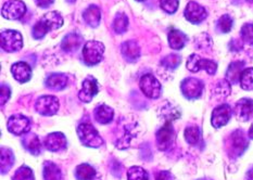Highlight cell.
Returning <instances> with one entry per match:
<instances>
[{"label": "cell", "mask_w": 253, "mask_h": 180, "mask_svg": "<svg viewBox=\"0 0 253 180\" xmlns=\"http://www.w3.org/2000/svg\"><path fill=\"white\" fill-rule=\"evenodd\" d=\"M139 87L145 96L150 99H157L161 95V84L155 76L146 74L142 76L139 81Z\"/></svg>", "instance_id": "cell-7"}, {"label": "cell", "mask_w": 253, "mask_h": 180, "mask_svg": "<svg viewBox=\"0 0 253 180\" xmlns=\"http://www.w3.org/2000/svg\"><path fill=\"white\" fill-rule=\"evenodd\" d=\"M137 125L136 123L134 125H130L128 123H124L123 125H121L119 123V134H118V138L115 139V145L118 146L119 149H127L129 146V144L131 139L134 138L135 133H134V126Z\"/></svg>", "instance_id": "cell-13"}, {"label": "cell", "mask_w": 253, "mask_h": 180, "mask_svg": "<svg viewBox=\"0 0 253 180\" xmlns=\"http://www.w3.org/2000/svg\"><path fill=\"white\" fill-rule=\"evenodd\" d=\"M121 51H122L124 59L128 62H135L140 57V48L135 40L124 42Z\"/></svg>", "instance_id": "cell-21"}, {"label": "cell", "mask_w": 253, "mask_h": 180, "mask_svg": "<svg viewBox=\"0 0 253 180\" xmlns=\"http://www.w3.org/2000/svg\"><path fill=\"white\" fill-rule=\"evenodd\" d=\"M95 118L96 121L99 124H102V125H106L111 123V121L113 119V115H114V111L112 108H110L109 106L106 105H101L96 108L95 112Z\"/></svg>", "instance_id": "cell-25"}, {"label": "cell", "mask_w": 253, "mask_h": 180, "mask_svg": "<svg viewBox=\"0 0 253 180\" xmlns=\"http://www.w3.org/2000/svg\"><path fill=\"white\" fill-rule=\"evenodd\" d=\"M12 180H35L34 173L27 166H21L18 171L15 172Z\"/></svg>", "instance_id": "cell-35"}, {"label": "cell", "mask_w": 253, "mask_h": 180, "mask_svg": "<svg viewBox=\"0 0 253 180\" xmlns=\"http://www.w3.org/2000/svg\"><path fill=\"white\" fill-rule=\"evenodd\" d=\"M68 1H69V2H71V3H73V2L75 1V0H68Z\"/></svg>", "instance_id": "cell-46"}, {"label": "cell", "mask_w": 253, "mask_h": 180, "mask_svg": "<svg viewBox=\"0 0 253 180\" xmlns=\"http://www.w3.org/2000/svg\"><path fill=\"white\" fill-rule=\"evenodd\" d=\"M234 113L236 118L240 122H247L253 115V100L249 98H244L236 103Z\"/></svg>", "instance_id": "cell-16"}, {"label": "cell", "mask_w": 253, "mask_h": 180, "mask_svg": "<svg viewBox=\"0 0 253 180\" xmlns=\"http://www.w3.org/2000/svg\"><path fill=\"white\" fill-rule=\"evenodd\" d=\"M187 69L194 73L203 70L208 74L214 75L217 70V64L216 62L212 61V60L203 59L200 56H198V54H191L188 60H187Z\"/></svg>", "instance_id": "cell-4"}, {"label": "cell", "mask_w": 253, "mask_h": 180, "mask_svg": "<svg viewBox=\"0 0 253 180\" xmlns=\"http://www.w3.org/2000/svg\"><path fill=\"white\" fill-rule=\"evenodd\" d=\"M11 73H12L15 80L19 83H26L32 77V69L25 62H18L11 67Z\"/></svg>", "instance_id": "cell-19"}, {"label": "cell", "mask_w": 253, "mask_h": 180, "mask_svg": "<svg viewBox=\"0 0 253 180\" xmlns=\"http://www.w3.org/2000/svg\"><path fill=\"white\" fill-rule=\"evenodd\" d=\"M156 180H174V177L172 174L168 171H163L158 174Z\"/></svg>", "instance_id": "cell-42"}, {"label": "cell", "mask_w": 253, "mask_h": 180, "mask_svg": "<svg viewBox=\"0 0 253 180\" xmlns=\"http://www.w3.org/2000/svg\"><path fill=\"white\" fill-rule=\"evenodd\" d=\"M233 24H234V21L232 18H230V15L224 14L219 18L217 22V29L221 33H229L230 30H232Z\"/></svg>", "instance_id": "cell-36"}, {"label": "cell", "mask_w": 253, "mask_h": 180, "mask_svg": "<svg viewBox=\"0 0 253 180\" xmlns=\"http://www.w3.org/2000/svg\"><path fill=\"white\" fill-rule=\"evenodd\" d=\"M230 94V84L227 80H219L214 89V95L217 98H225Z\"/></svg>", "instance_id": "cell-37"}, {"label": "cell", "mask_w": 253, "mask_h": 180, "mask_svg": "<svg viewBox=\"0 0 253 180\" xmlns=\"http://www.w3.org/2000/svg\"><path fill=\"white\" fill-rule=\"evenodd\" d=\"M128 180H149L148 173L142 167L133 166L130 167L127 172Z\"/></svg>", "instance_id": "cell-34"}, {"label": "cell", "mask_w": 253, "mask_h": 180, "mask_svg": "<svg viewBox=\"0 0 253 180\" xmlns=\"http://www.w3.org/2000/svg\"><path fill=\"white\" fill-rule=\"evenodd\" d=\"M175 141V130L172 122L167 121L166 124L158 130L157 133V145L160 151H168Z\"/></svg>", "instance_id": "cell-6"}, {"label": "cell", "mask_w": 253, "mask_h": 180, "mask_svg": "<svg viewBox=\"0 0 253 180\" xmlns=\"http://www.w3.org/2000/svg\"><path fill=\"white\" fill-rule=\"evenodd\" d=\"M7 127L9 132L15 136L25 135L30 132L31 122L24 115H13L8 119Z\"/></svg>", "instance_id": "cell-10"}, {"label": "cell", "mask_w": 253, "mask_h": 180, "mask_svg": "<svg viewBox=\"0 0 253 180\" xmlns=\"http://www.w3.org/2000/svg\"><path fill=\"white\" fill-rule=\"evenodd\" d=\"M246 1H248L250 3H253V0H246Z\"/></svg>", "instance_id": "cell-47"}, {"label": "cell", "mask_w": 253, "mask_h": 180, "mask_svg": "<svg viewBox=\"0 0 253 180\" xmlns=\"http://www.w3.org/2000/svg\"><path fill=\"white\" fill-rule=\"evenodd\" d=\"M160 5L163 11L169 14H173L178 9L179 0H160Z\"/></svg>", "instance_id": "cell-40"}, {"label": "cell", "mask_w": 253, "mask_h": 180, "mask_svg": "<svg viewBox=\"0 0 253 180\" xmlns=\"http://www.w3.org/2000/svg\"><path fill=\"white\" fill-rule=\"evenodd\" d=\"M14 164V156L13 153L9 149L2 148L1 151V172L4 174L5 172H9V170Z\"/></svg>", "instance_id": "cell-33"}, {"label": "cell", "mask_w": 253, "mask_h": 180, "mask_svg": "<svg viewBox=\"0 0 253 180\" xmlns=\"http://www.w3.org/2000/svg\"><path fill=\"white\" fill-rule=\"evenodd\" d=\"M98 94V84L95 78L91 76L88 77L83 81V88L80 91L79 98L83 102H90L93 97Z\"/></svg>", "instance_id": "cell-18"}, {"label": "cell", "mask_w": 253, "mask_h": 180, "mask_svg": "<svg viewBox=\"0 0 253 180\" xmlns=\"http://www.w3.org/2000/svg\"><path fill=\"white\" fill-rule=\"evenodd\" d=\"M181 92L187 99H198L202 95L203 84L202 81L197 78H186L180 85Z\"/></svg>", "instance_id": "cell-11"}, {"label": "cell", "mask_w": 253, "mask_h": 180, "mask_svg": "<svg viewBox=\"0 0 253 180\" xmlns=\"http://www.w3.org/2000/svg\"><path fill=\"white\" fill-rule=\"evenodd\" d=\"M46 149L51 152H58L65 149L67 146V138L62 133L49 134L43 140Z\"/></svg>", "instance_id": "cell-17"}, {"label": "cell", "mask_w": 253, "mask_h": 180, "mask_svg": "<svg viewBox=\"0 0 253 180\" xmlns=\"http://www.w3.org/2000/svg\"><path fill=\"white\" fill-rule=\"evenodd\" d=\"M83 39L79 34L75 33H71V34L64 37V39L61 42V48L65 52H73L81 47Z\"/></svg>", "instance_id": "cell-26"}, {"label": "cell", "mask_w": 253, "mask_h": 180, "mask_svg": "<svg viewBox=\"0 0 253 180\" xmlns=\"http://www.w3.org/2000/svg\"><path fill=\"white\" fill-rule=\"evenodd\" d=\"M169 45L174 50H180L183 49L187 42V36L183 32L172 29L169 32Z\"/></svg>", "instance_id": "cell-22"}, {"label": "cell", "mask_w": 253, "mask_h": 180, "mask_svg": "<svg viewBox=\"0 0 253 180\" xmlns=\"http://www.w3.org/2000/svg\"><path fill=\"white\" fill-rule=\"evenodd\" d=\"M76 132H78L81 143L86 146H89V148H99L103 144L102 137L99 135L96 128L91 124H80Z\"/></svg>", "instance_id": "cell-2"}, {"label": "cell", "mask_w": 253, "mask_h": 180, "mask_svg": "<svg viewBox=\"0 0 253 180\" xmlns=\"http://www.w3.org/2000/svg\"><path fill=\"white\" fill-rule=\"evenodd\" d=\"M59 106L58 98L53 96H42L37 99L35 108L42 116H51L58 112Z\"/></svg>", "instance_id": "cell-8"}, {"label": "cell", "mask_w": 253, "mask_h": 180, "mask_svg": "<svg viewBox=\"0 0 253 180\" xmlns=\"http://www.w3.org/2000/svg\"><path fill=\"white\" fill-rule=\"evenodd\" d=\"M181 62V58L178 54H169L162 60V65L169 70H174L178 68V65Z\"/></svg>", "instance_id": "cell-38"}, {"label": "cell", "mask_w": 253, "mask_h": 180, "mask_svg": "<svg viewBox=\"0 0 253 180\" xmlns=\"http://www.w3.org/2000/svg\"><path fill=\"white\" fill-rule=\"evenodd\" d=\"M185 139L187 143L192 145L198 144L201 141L200 128L196 125H190L185 129Z\"/></svg>", "instance_id": "cell-29"}, {"label": "cell", "mask_w": 253, "mask_h": 180, "mask_svg": "<svg viewBox=\"0 0 253 180\" xmlns=\"http://www.w3.org/2000/svg\"><path fill=\"white\" fill-rule=\"evenodd\" d=\"M247 179H248V180H253V167L250 168V170L248 171V173H247Z\"/></svg>", "instance_id": "cell-44"}, {"label": "cell", "mask_w": 253, "mask_h": 180, "mask_svg": "<svg viewBox=\"0 0 253 180\" xmlns=\"http://www.w3.org/2000/svg\"><path fill=\"white\" fill-rule=\"evenodd\" d=\"M136 1H145V0H136Z\"/></svg>", "instance_id": "cell-48"}, {"label": "cell", "mask_w": 253, "mask_h": 180, "mask_svg": "<svg viewBox=\"0 0 253 180\" xmlns=\"http://www.w3.org/2000/svg\"><path fill=\"white\" fill-rule=\"evenodd\" d=\"M43 180H61L62 174L59 166L52 162H45L42 170Z\"/></svg>", "instance_id": "cell-28"}, {"label": "cell", "mask_w": 253, "mask_h": 180, "mask_svg": "<svg viewBox=\"0 0 253 180\" xmlns=\"http://www.w3.org/2000/svg\"><path fill=\"white\" fill-rule=\"evenodd\" d=\"M128 29V18L123 12H119L113 21V30L117 34H123Z\"/></svg>", "instance_id": "cell-31"}, {"label": "cell", "mask_w": 253, "mask_h": 180, "mask_svg": "<svg viewBox=\"0 0 253 180\" xmlns=\"http://www.w3.org/2000/svg\"><path fill=\"white\" fill-rule=\"evenodd\" d=\"M104 52V45L100 41H87L83 49V58L87 65H96L101 62Z\"/></svg>", "instance_id": "cell-3"}, {"label": "cell", "mask_w": 253, "mask_h": 180, "mask_svg": "<svg viewBox=\"0 0 253 180\" xmlns=\"http://www.w3.org/2000/svg\"><path fill=\"white\" fill-rule=\"evenodd\" d=\"M232 108L228 105H221L214 108L211 117L212 126L214 128H221L225 126L232 117Z\"/></svg>", "instance_id": "cell-14"}, {"label": "cell", "mask_w": 253, "mask_h": 180, "mask_svg": "<svg viewBox=\"0 0 253 180\" xmlns=\"http://www.w3.org/2000/svg\"><path fill=\"white\" fill-rule=\"evenodd\" d=\"M245 70L244 62H234L228 67L226 72V80L229 84H237L240 80V76Z\"/></svg>", "instance_id": "cell-27"}, {"label": "cell", "mask_w": 253, "mask_h": 180, "mask_svg": "<svg viewBox=\"0 0 253 180\" xmlns=\"http://www.w3.org/2000/svg\"><path fill=\"white\" fill-rule=\"evenodd\" d=\"M63 25V18L57 11L48 12L37 22L35 26L33 27V37L35 39H41L45 36L48 32L58 30Z\"/></svg>", "instance_id": "cell-1"}, {"label": "cell", "mask_w": 253, "mask_h": 180, "mask_svg": "<svg viewBox=\"0 0 253 180\" xmlns=\"http://www.w3.org/2000/svg\"><path fill=\"white\" fill-rule=\"evenodd\" d=\"M11 91L8 86L2 85L1 86V95H0V99H1V106H4V103L10 99Z\"/></svg>", "instance_id": "cell-41"}, {"label": "cell", "mask_w": 253, "mask_h": 180, "mask_svg": "<svg viewBox=\"0 0 253 180\" xmlns=\"http://www.w3.org/2000/svg\"><path fill=\"white\" fill-rule=\"evenodd\" d=\"M54 0H36V3L38 7L42 8H48L49 5H51L53 3Z\"/></svg>", "instance_id": "cell-43"}, {"label": "cell", "mask_w": 253, "mask_h": 180, "mask_svg": "<svg viewBox=\"0 0 253 180\" xmlns=\"http://www.w3.org/2000/svg\"><path fill=\"white\" fill-rule=\"evenodd\" d=\"M0 40H1L2 50L7 52L19 51L23 47V39H22V35L18 31H2Z\"/></svg>", "instance_id": "cell-5"}, {"label": "cell", "mask_w": 253, "mask_h": 180, "mask_svg": "<svg viewBox=\"0 0 253 180\" xmlns=\"http://www.w3.org/2000/svg\"><path fill=\"white\" fill-rule=\"evenodd\" d=\"M83 18L88 25L91 27H97L100 24L101 10L100 8L97 7V5L91 4L84 11Z\"/></svg>", "instance_id": "cell-23"}, {"label": "cell", "mask_w": 253, "mask_h": 180, "mask_svg": "<svg viewBox=\"0 0 253 180\" xmlns=\"http://www.w3.org/2000/svg\"><path fill=\"white\" fill-rule=\"evenodd\" d=\"M68 76L62 73H53L51 75H49L45 84L46 87L49 89H52L54 91H59L64 89L65 87L68 86Z\"/></svg>", "instance_id": "cell-20"}, {"label": "cell", "mask_w": 253, "mask_h": 180, "mask_svg": "<svg viewBox=\"0 0 253 180\" xmlns=\"http://www.w3.org/2000/svg\"><path fill=\"white\" fill-rule=\"evenodd\" d=\"M240 86L241 88L247 91L253 90V68L245 69L243 74L240 76Z\"/></svg>", "instance_id": "cell-32"}, {"label": "cell", "mask_w": 253, "mask_h": 180, "mask_svg": "<svg viewBox=\"0 0 253 180\" xmlns=\"http://www.w3.org/2000/svg\"><path fill=\"white\" fill-rule=\"evenodd\" d=\"M240 35L246 43L253 45V23H246L241 27Z\"/></svg>", "instance_id": "cell-39"}, {"label": "cell", "mask_w": 253, "mask_h": 180, "mask_svg": "<svg viewBox=\"0 0 253 180\" xmlns=\"http://www.w3.org/2000/svg\"><path fill=\"white\" fill-rule=\"evenodd\" d=\"M184 15L187 19V21H189L190 23L199 24L203 20L207 19L208 12L207 10L199 3H197L195 1H190L186 5Z\"/></svg>", "instance_id": "cell-12"}, {"label": "cell", "mask_w": 253, "mask_h": 180, "mask_svg": "<svg viewBox=\"0 0 253 180\" xmlns=\"http://www.w3.org/2000/svg\"><path fill=\"white\" fill-rule=\"evenodd\" d=\"M248 138L246 137L243 130H236L230 136V151L234 156H240L248 148Z\"/></svg>", "instance_id": "cell-15"}, {"label": "cell", "mask_w": 253, "mask_h": 180, "mask_svg": "<svg viewBox=\"0 0 253 180\" xmlns=\"http://www.w3.org/2000/svg\"><path fill=\"white\" fill-rule=\"evenodd\" d=\"M249 137H250V139L253 140V125L251 126L250 130H249Z\"/></svg>", "instance_id": "cell-45"}, {"label": "cell", "mask_w": 253, "mask_h": 180, "mask_svg": "<svg viewBox=\"0 0 253 180\" xmlns=\"http://www.w3.org/2000/svg\"><path fill=\"white\" fill-rule=\"evenodd\" d=\"M26 12V5L21 0H9L2 7V16L10 21L21 19Z\"/></svg>", "instance_id": "cell-9"}, {"label": "cell", "mask_w": 253, "mask_h": 180, "mask_svg": "<svg viewBox=\"0 0 253 180\" xmlns=\"http://www.w3.org/2000/svg\"><path fill=\"white\" fill-rule=\"evenodd\" d=\"M75 176L79 180H92L96 176V171L90 165L81 164L76 167Z\"/></svg>", "instance_id": "cell-30"}, {"label": "cell", "mask_w": 253, "mask_h": 180, "mask_svg": "<svg viewBox=\"0 0 253 180\" xmlns=\"http://www.w3.org/2000/svg\"><path fill=\"white\" fill-rule=\"evenodd\" d=\"M23 146L33 155H38L42 151V143L35 134H25Z\"/></svg>", "instance_id": "cell-24"}]
</instances>
